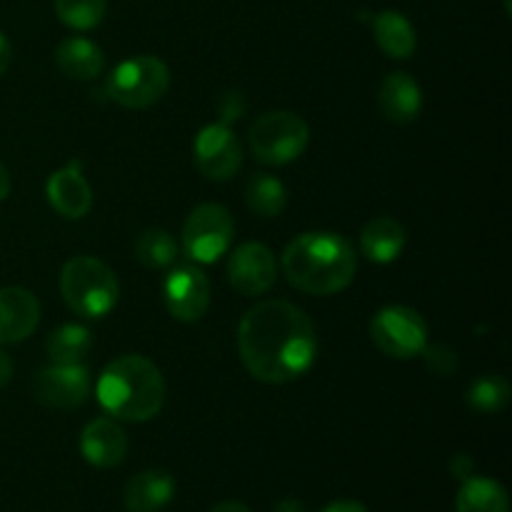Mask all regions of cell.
Returning <instances> with one entry per match:
<instances>
[{
	"mask_svg": "<svg viewBox=\"0 0 512 512\" xmlns=\"http://www.w3.org/2000/svg\"><path fill=\"white\" fill-rule=\"evenodd\" d=\"M240 360L260 383L283 385L313 368L318 338L308 315L288 300H263L238 328Z\"/></svg>",
	"mask_w": 512,
	"mask_h": 512,
	"instance_id": "cell-1",
	"label": "cell"
},
{
	"mask_svg": "<svg viewBox=\"0 0 512 512\" xmlns=\"http://www.w3.org/2000/svg\"><path fill=\"white\" fill-rule=\"evenodd\" d=\"M420 355H425L428 368L438 375H453L458 370V355H455L453 348H448L443 343L425 345V350Z\"/></svg>",
	"mask_w": 512,
	"mask_h": 512,
	"instance_id": "cell-27",
	"label": "cell"
},
{
	"mask_svg": "<svg viewBox=\"0 0 512 512\" xmlns=\"http://www.w3.org/2000/svg\"><path fill=\"white\" fill-rule=\"evenodd\" d=\"M80 453L93 468H115L128 453V435L113 418H95L80 433Z\"/></svg>",
	"mask_w": 512,
	"mask_h": 512,
	"instance_id": "cell-14",
	"label": "cell"
},
{
	"mask_svg": "<svg viewBox=\"0 0 512 512\" xmlns=\"http://www.w3.org/2000/svg\"><path fill=\"white\" fill-rule=\"evenodd\" d=\"M10 378H13V360L5 350H0V390L10 383Z\"/></svg>",
	"mask_w": 512,
	"mask_h": 512,
	"instance_id": "cell-31",
	"label": "cell"
},
{
	"mask_svg": "<svg viewBox=\"0 0 512 512\" xmlns=\"http://www.w3.org/2000/svg\"><path fill=\"white\" fill-rule=\"evenodd\" d=\"M373 33L380 50L395 60L410 58L415 53V45H418L413 23L398 10H383V13L375 15Z\"/></svg>",
	"mask_w": 512,
	"mask_h": 512,
	"instance_id": "cell-20",
	"label": "cell"
},
{
	"mask_svg": "<svg viewBox=\"0 0 512 512\" xmlns=\"http://www.w3.org/2000/svg\"><path fill=\"white\" fill-rule=\"evenodd\" d=\"M135 258L150 270H163L178 258V245L168 230L148 228L135 243Z\"/></svg>",
	"mask_w": 512,
	"mask_h": 512,
	"instance_id": "cell-25",
	"label": "cell"
},
{
	"mask_svg": "<svg viewBox=\"0 0 512 512\" xmlns=\"http://www.w3.org/2000/svg\"><path fill=\"white\" fill-rule=\"evenodd\" d=\"M380 110L388 120L393 123H413L420 115L423 108V93H420V85L410 78L408 73H390L383 80L378 93Z\"/></svg>",
	"mask_w": 512,
	"mask_h": 512,
	"instance_id": "cell-17",
	"label": "cell"
},
{
	"mask_svg": "<svg viewBox=\"0 0 512 512\" xmlns=\"http://www.w3.org/2000/svg\"><path fill=\"white\" fill-rule=\"evenodd\" d=\"M510 403V383L503 375L485 373L475 378L468 388V405L478 413L493 415L508 408Z\"/></svg>",
	"mask_w": 512,
	"mask_h": 512,
	"instance_id": "cell-24",
	"label": "cell"
},
{
	"mask_svg": "<svg viewBox=\"0 0 512 512\" xmlns=\"http://www.w3.org/2000/svg\"><path fill=\"white\" fill-rule=\"evenodd\" d=\"M93 348V335L83 325H63L45 340L50 360L55 365H78Z\"/></svg>",
	"mask_w": 512,
	"mask_h": 512,
	"instance_id": "cell-22",
	"label": "cell"
},
{
	"mask_svg": "<svg viewBox=\"0 0 512 512\" xmlns=\"http://www.w3.org/2000/svg\"><path fill=\"white\" fill-rule=\"evenodd\" d=\"M60 293L73 313L83 318H105L118 303L120 285L103 260L78 255L70 258L60 273Z\"/></svg>",
	"mask_w": 512,
	"mask_h": 512,
	"instance_id": "cell-4",
	"label": "cell"
},
{
	"mask_svg": "<svg viewBox=\"0 0 512 512\" xmlns=\"http://www.w3.org/2000/svg\"><path fill=\"white\" fill-rule=\"evenodd\" d=\"M8 195H10V175L8 170H5V165L0 163V203H3Z\"/></svg>",
	"mask_w": 512,
	"mask_h": 512,
	"instance_id": "cell-35",
	"label": "cell"
},
{
	"mask_svg": "<svg viewBox=\"0 0 512 512\" xmlns=\"http://www.w3.org/2000/svg\"><path fill=\"white\" fill-rule=\"evenodd\" d=\"M108 10V0H55V13L68 28H98Z\"/></svg>",
	"mask_w": 512,
	"mask_h": 512,
	"instance_id": "cell-26",
	"label": "cell"
},
{
	"mask_svg": "<svg viewBox=\"0 0 512 512\" xmlns=\"http://www.w3.org/2000/svg\"><path fill=\"white\" fill-rule=\"evenodd\" d=\"M195 163L210 180H230L243 165V145L225 123L205 125L195 138Z\"/></svg>",
	"mask_w": 512,
	"mask_h": 512,
	"instance_id": "cell-9",
	"label": "cell"
},
{
	"mask_svg": "<svg viewBox=\"0 0 512 512\" xmlns=\"http://www.w3.org/2000/svg\"><path fill=\"white\" fill-rule=\"evenodd\" d=\"M405 243H408L405 228L395 218H388V215H380V218L370 220L363 228V233H360L363 255L380 265L398 260L400 253L405 250Z\"/></svg>",
	"mask_w": 512,
	"mask_h": 512,
	"instance_id": "cell-18",
	"label": "cell"
},
{
	"mask_svg": "<svg viewBox=\"0 0 512 512\" xmlns=\"http://www.w3.org/2000/svg\"><path fill=\"white\" fill-rule=\"evenodd\" d=\"M40 323V303L25 288H0V345L23 343Z\"/></svg>",
	"mask_w": 512,
	"mask_h": 512,
	"instance_id": "cell-13",
	"label": "cell"
},
{
	"mask_svg": "<svg viewBox=\"0 0 512 512\" xmlns=\"http://www.w3.org/2000/svg\"><path fill=\"white\" fill-rule=\"evenodd\" d=\"M285 278L310 295H335L348 288L358 270L353 245L338 233H303L283 253Z\"/></svg>",
	"mask_w": 512,
	"mask_h": 512,
	"instance_id": "cell-2",
	"label": "cell"
},
{
	"mask_svg": "<svg viewBox=\"0 0 512 512\" xmlns=\"http://www.w3.org/2000/svg\"><path fill=\"white\" fill-rule=\"evenodd\" d=\"M208 512H253L245 503H238V500H225V503L215 505L213 510Z\"/></svg>",
	"mask_w": 512,
	"mask_h": 512,
	"instance_id": "cell-33",
	"label": "cell"
},
{
	"mask_svg": "<svg viewBox=\"0 0 512 512\" xmlns=\"http://www.w3.org/2000/svg\"><path fill=\"white\" fill-rule=\"evenodd\" d=\"M473 470H475V463L473 458H468V455H455V458L450 460V473H453L455 478L460 480L473 478Z\"/></svg>",
	"mask_w": 512,
	"mask_h": 512,
	"instance_id": "cell-29",
	"label": "cell"
},
{
	"mask_svg": "<svg viewBox=\"0 0 512 512\" xmlns=\"http://www.w3.org/2000/svg\"><path fill=\"white\" fill-rule=\"evenodd\" d=\"M320 512H368V508L358 503V500H335V503L325 505Z\"/></svg>",
	"mask_w": 512,
	"mask_h": 512,
	"instance_id": "cell-30",
	"label": "cell"
},
{
	"mask_svg": "<svg viewBox=\"0 0 512 512\" xmlns=\"http://www.w3.org/2000/svg\"><path fill=\"white\" fill-rule=\"evenodd\" d=\"M55 63L60 73L73 80H95L105 68V55L93 40L68 38L55 50Z\"/></svg>",
	"mask_w": 512,
	"mask_h": 512,
	"instance_id": "cell-19",
	"label": "cell"
},
{
	"mask_svg": "<svg viewBox=\"0 0 512 512\" xmlns=\"http://www.w3.org/2000/svg\"><path fill=\"white\" fill-rule=\"evenodd\" d=\"M273 512H305V505L295 498H285L275 505Z\"/></svg>",
	"mask_w": 512,
	"mask_h": 512,
	"instance_id": "cell-34",
	"label": "cell"
},
{
	"mask_svg": "<svg viewBox=\"0 0 512 512\" xmlns=\"http://www.w3.org/2000/svg\"><path fill=\"white\" fill-rule=\"evenodd\" d=\"M250 150L255 160L265 165H288L305 153L310 143V128L300 115L288 110L265 113L250 125Z\"/></svg>",
	"mask_w": 512,
	"mask_h": 512,
	"instance_id": "cell-5",
	"label": "cell"
},
{
	"mask_svg": "<svg viewBox=\"0 0 512 512\" xmlns=\"http://www.w3.org/2000/svg\"><path fill=\"white\" fill-rule=\"evenodd\" d=\"M275 275V258L263 243H245L233 250L228 260V278L230 285L245 298H255L273 288Z\"/></svg>",
	"mask_w": 512,
	"mask_h": 512,
	"instance_id": "cell-11",
	"label": "cell"
},
{
	"mask_svg": "<svg viewBox=\"0 0 512 512\" xmlns=\"http://www.w3.org/2000/svg\"><path fill=\"white\" fill-rule=\"evenodd\" d=\"M35 400L48 408L73 410L90 398V373L83 365H50L33 380Z\"/></svg>",
	"mask_w": 512,
	"mask_h": 512,
	"instance_id": "cell-10",
	"label": "cell"
},
{
	"mask_svg": "<svg viewBox=\"0 0 512 512\" xmlns=\"http://www.w3.org/2000/svg\"><path fill=\"white\" fill-rule=\"evenodd\" d=\"M233 238V218L218 203H203L193 208L183 225V248L198 263H215L223 258L233 245Z\"/></svg>",
	"mask_w": 512,
	"mask_h": 512,
	"instance_id": "cell-8",
	"label": "cell"
},
{
	"mask_svg": "<svg viewBox=\"0 0 512 512\" xmlns=\"http://www.w3.org/2000/svg\"><path fill=\"white\" fill-rule=\"evenodd\" d=\"M455 512H510V500L503 485L490 478L463 480Z\"/></svg>",
	"mask_w": 512,
	"mask_h": 512,
	"instance_id": "cell-21",
	"label": "cell"
},
{
	"mask_svg": "<svg viewBox=\"0 0 512 512\" xmlns=\"http://www.w3.org/2000/svg\"><path fill=\"white\" fill-rule=\"evenodd\" d=\"M48 203L58 215L68 220H80L93 208V188L80 173V163H70L68 168L58 170L48 178L45 185Z\"/></svg>",
	"mask_w": 512,
	"mask_h": 512,
	"instance_id": "cell-15",
	"label": "cell"
},
{
	"mask_svg": "<svg viewBox=\"0 0 512 512\" xmlns=\"http://www.w3.org/2000/svg\"><path fill=\"white\" fill-rule=\"evenodd\" d=\"M245 203L260 218H278L288 203V195L278 178L268 173H255L245 185Z\"/></svg>",
	"mask_w": 512,
	"mask_h": 512,
	"instance_id": "cell-23",
	"label": "cell"
},
{
	"mask_svg": "<svg viewBox=\"0 0 512 512\" xmlns=\"http://www.w3.org/2000/svg\"><path fill=\"white\" fill-rule=\"evenodd\" d=\"M10 60H13V48H10L8 38H5V35L0 33V78H3L5 70H8Z\"/></svg>",
	"mask_w": 512,
	"mask_h": 512,
	"instance_id": "cell-32",
	"label": "cell"
},
{
	"mask_svg": "<svg viewBox=\"0 0 512 512\" xmlns=\"http://www.w3.org/2000/svg\"><path fill=\"white\" fill-rule=\"evenodd\" d=\"M370 340L390 358H415L428 345V325L418 310L408 305H388L370 320Z\"/></svg>",
	"mask_w": 512,
	"mask_h": 512,
	"instance_id": "cell-7",
	"label": "cell"
},
{
	"mask_svg": "<svg viewBox=\"0 0 512 512\" xmlns=\"http://www.w3.org/2000/svg\"><path fill=\"white\" fill-rule=\"evenodd\" d=\"M95 393L108 415L128 423H145L163 410L165 380L153 360L123 355L103 370Z\"/></svg>",
	"mask_w": 512,
	"mask_h": 512,
	"instance_id": "cell-3",
	"label": "cell"
},
{
	"mask_svg": "<svg viewBox=\"0 0 512 512\" xmlns=\"http://www.w3.org/2000/svg\"><path fill=\"white\" fill-rule=\"evenodd\" d=\"M175 498V478L165 470H145L125 485V510L128 512H158Z\"/></svg>",
	"mask_w": 512,
	"mask_h": 512,
	"instance_id": "cell-16",
	"label": "cell"
},
{
	"mask_svg": "<svg viewBox=\"0 0 512 512\" xmlns=\"http://www.w3.org/2000/svg\"><path fill=\"white\" fill-rule=\"evenodd\" d=\"M165 305L183 323H195L208 313L210 280L200 268H178L165 280Z\"/></svg>",
	"mask_w": 512,
	"mask_h": 512,
	"instance_id": "cell-12",
	"label": "cell"
},
{
	"mask_svg": "<svg viewBox=\"0 0 512 512\" xmlns=\"http://www.w3.org/2000/svg\"><path fill=\"white\" fill-rule=\"evenodd\" d=\"M170 88V70L155 55H138L113 70L108 80L110 98L130 110H143L158 103Z\"/></svg>",
	"mask_w": 512,
	"mask_h": 512,
	"instance_id": "cell-6",
	"label": "cell"
},
{
	"mask_svg": "<svg viewBox=\"0 0 512 512\" xmlns=\"http://www.w3.org/2000/svg\"><path fill=\"white\" fill-rule=\"evenodd\" d=\"M243 110H245V98L238 93V90H228V93L220 95L218 113L225 125H228L230 120H238L240 115H243Z\"/></svg>",
	"mask_w": 512,
	"mask_h": 512,
	"instance_id": "cell-28",
	"label": "cell"
}]
</instances>
